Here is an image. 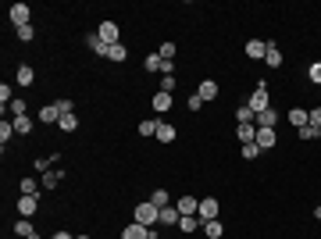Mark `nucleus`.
<instances>
[{
  "label": "nucleus",
  "instance_id": "1",
  "mask_svg": "<svg viewBox=\"0 0 321 239\" xmlns=\"http://www.w3.org/2000/svg\"><path fill=\"white\" fill-rule=\"evenodd\" d=\"M246 107H250L253 114H264V111L271 107V96H268V86H264V82H257V89L246 96Z\"/></svg>",
  "mask_w": 321,
  "mask_h": 239
},
{
  "label": "nucleus",
  "instance_id": "2",
  "mask_svg": "<svg viewBox=\"0 0 321 239\" xmlns=\"http://www.w3.org/2000/svg\"><path fill=\"white\" fill-rule=\"evenodd\" d=\"M132 222H139V225H154V222H161V207H154L150 200L147 204H136V211H132Z\"/></svg>",
  "mask_w": 321,
  "mask_h": 239
},
{
  "label": "nucleus",
  "instance_id": "3",
  "mask_svg": "<svg viewBox=\"0 0 321 239\" xmlns=\"http://www.w3.org/2000/svg\"><path fill=\"white\" fill-rule=\"evenodd\" d=\"M196 214H200V222L207 225V222H214V218L222 214V207H218V200H214V196H207V200H200V207H196Z\"/></svg>",
  "mask_w": 321,
  "mask_h": 239
},
{
  "label": "nucleus",
  "instance_id": "4",
  "mask_svg": "<svg viewBox=\"0 0 321 239\" xmlns=\"http://www.w3.org/2000/svg\"><path fill=\"white\" fill-rule=\"evenodd\" d=\"M96 36H100V39H104L107 47H114V43H118V36H122V29H118V22H100Z\"/></svg>",
  "mask_w": 321,
  "mask_h": 239
},
{
  "label": "nucleus",
  "instance_id": "5",
  "mask_svg": "<svg viewBox=\"0 0 321 239\" xmlns=\"http://www.w3.org/2000/svg\"><path fill=\"white\" fill-rule=\"evenodd\" d=\"M122 239H157V236H154V229H147V225L132 222V225H125V229H122Z\"/></svg>",
  "mask_w": 321,
  "mask_h": 239
},
{
  "label": "nucleus",
  "instance_id": "6",
  "mask_svg": "<svg viewBox=\"0 0 321 239\" xmlns=\"http://www.w3.org/2000/svg\"><path fill=\"white\" fill-rule=\"evenodd\" d=\"M29 18H32V11H29V4H14L11 7V22L22 29V25H29Z\"/></svg>",
  "mask_w": 321,
  "mask_h": 239
},
{
  "label": "nucleus",
  "instance_id": "7",
  "mask_svg": "<svg viewBox=\"0 0 321 239\" xmlns=\"http://www.w3.org/2000/svg\"><path fill=\"white\" fill-rule=\"evenodd\" d=\"M260 150H271L275 143H278V136H275V129H257V140H253Z\"/></svg>",
  "mask_w": 321,
  "mask_h": 239
},
{
  "label": "nucleus",
  "instance_id": "8",
  "mask_svg": "<svg viewBox=\"0 0 321 239\" xmlns=\"http://www.w3.org/2000/svg\"><path fill=\"white\" fill-rule=\"evenodd\" d=\"M36 211H39V196H22V200H18V214H22V218H32Z\"/></svg>",
  "mask_w": 321,
  "mask_h": 239
},
{
  "label": "nucleus",
  "instance_id": "9",
  "mask_svg": "<svg viewBox=\"0 0 321 239\" xmlns=\"http://www.w3.org/2000/svg\"><path fill=\"white\" fill-rule=\"evenodd\" d=\"M264 61H268V68H282V50H278L275 39H268V54H264Z\"/></svg>",
  "mask_w": 321,
  "mask_h": 239
},
{
  "label": "nucleus",
  "instance_id": "10",
  "mask_svg": "<svg viewBox=\"0 0 321 239\" xmlns=\"http://www.w3.org/2000/svg\"><path fill=\"white\" fill-rule=\"evenodd\" d=\"M39 122H43V125H57V122H61V107H57V104H47V107L39 111Z\"/></svg>",
  "mask_w": 321,
  "mask_h": 239
},
{
  "label": "nucleus",
  "instance_id": "11",
  "mask_svg": "<svg viewBox=\"0 0 321 239\" xmlns=\"http://www.w3.org/2000/svg\"><path fill=\"white\" fill-rule=\"evenodd\" d=\"M268 54V39H246V57H264Z\"/></svg>",
  "mask_w": 321,
  "mask_h": 239
},
{
  "label": "nucleus",
  "instance_id": "12",
  "mask_svg": "<svg viewBox=\"0 0 321 239\" xmlns=\"http://www.w3.org/2000/svg\"><path fill=\"white\" fill-rule=\"evenodd\" d=\"M14 236H22V239H39V236H36V229L29 225V218H18V222H14Z\"/></svg>",
  "mask_w": 321,
  "mask_h": 239
},
{
  "label": "nucleus",
  "instance_id": "13",
  "mask_svg": "<svg viewBox=\"0 0 321 239\" xmlns=\"http://www.w3.org/2000/svg\"><path fill=\"white\" fill-rule=\"evenodd\" d=\"M275 122H278V111L275 107H268L264 114H257V129H275Z\"/></svg>",
  "mask_w": 321,
  "mask_h": 239
},
{
  "label": "nucleus",
  "instance_id": "14",
  "mask_svg": "<svg viewBox=\"0 0 321 239\" xmlns=\"http://www.w3.org/2000/svg\"><path fill=\"white\" fill-rule=\"evenodd\" d=\"M196 93H200L204 100H214V96H218V82H214V79H204L200 86H196Z\"/></svg>",
  "mask_w": 321,
  "mask_h": 239
},
{
  "label": "nucleus",
  "instance_id": "15",
  "mask_svg": "<svg viewBox=\"0 0 321 239\" xmlns=\"http://www.w3.org/2000/svg\"><path fill=\"white\" fill-rule=\"evenodd\" d=\"M236 136H239L243 147H246V143H253V140H257V125H236Z\"/></svg>",
  "mask_w": 321,
  "mask_h": 239
},
{
  "label": "nucleus",
  "instance_id": "16",
  "mask_svg": "<svg viewBox=\"0 0 321 239\" xmlns=\"http://www.w3.org/2000/svg\"><path fill=\"white\" fill-rule=\"evenodd\" d=\"M289 122H293L296 129H304V125H311V114H307L304 107H293V111H289Z\"/></svg>",
  "mask_w": 321,
  "mask_h": 239
},
{
  "label": "nucleus",
  "instance_id": "17",
  "mask_svg": "<svg viewBox=\"0 0 321 239\" xmlns=\"http://www.w3.org/2000/svg\"><path fill=\"white\" fill-rule=\"evenodd\" d=\"M61 178H65V168H50V171H43V186H47V189H54Z\"/></svg>",
  "mask_w": 321,
  "mask_h": 239
},
{
  "label": "nucleus",
  "instance_id": "18",
  "mask_svg": "<svg viewBox=\"0 0 321 239\" xmlns=\"http://www.w3.org/2000/svg\"><path fill=\"white\" fill-rule=\"evenodd\" d=\"M196 207H200L196 196H178V214H196Z\"/></svg>",
  "mask_w": 321,
  "mask_h": 239
},
{
  "label": "nucleus",
  "instance_id": "19",
  "mask_svg": "<svg viewBox=\"0 0 321 239\" xmlns=\"http://www.w3.org/2000/svg\"><path fill=\"white\" fill-rule=\"evenodd\" d=\"M178 218H182V214H178V207H171V204H168V207H161V225H178Z\"/></svg>",
  "mask_w": 321,
  "mask_h": 239
},
{
  "label": "nucleus",
  "instance_id": "20",
  "mask_svg": "<svg viewBox=\"0 0 321 239\" xmlns=\"http://www.w3.org/2000/svg\"><path fill=\"white\" fill-rule=\"evenodd\" d=\"M168 107H171V93H164V89H157V93H154V111H161V114H164Z\"/></svg>",
  "mask_w": 321,
  "mask_h": 239
},
{
  "label": "nucleus",
  "instance_id": "21",
  "mask_svg": "<svg viewBox=\"0 0 321 239\" xmlns=\"http://www.w3.org/2000/svg\"><path fill=\"white\" fill-rule=\"evenodd\" d=\"M236 122H239V125H257V114H253L246 104H239V111H236Z\"/></svg>",
  "mask_w": 321,
  "mask_h": 239
},
{
  "label": "nucleus",
  "instance_id": "22",
  "mask_svg": "<svg viewBox=\"0 0 321 239\" xmlns=\"http://www.w3.org/2000/svg\"><path fill=\"white\" fill-rule=\"evenodd\" d=\"M89 50H93L96 57H107V50H111V47H107V43H104V39L93 32V36H89Z\"/></svg>",
  "mask_w": 321,
  "mask_h": 239
},
{
  "label": "nucleus",
  "instance_id": "23",
  "mask_svg": "<svg viewBox=\"0 0 321 239\" xmlns=\"http://www.w3.org/2000/svg\"><path fill=\"white\" fill-rule=\"evenodd\" d=\"M178 229H182V232H196V229H200V218H196V214H182V218H178Z\"/></svg>",
  "mask_w": 321,
  "mask_h": 239
},
{
  "label": "nucleus",
  "instance_id": "24",
  "mask_svg": "<svg viewBox=\"0 0 321 239\" xmlns=\"http://www.w3.org/2000/svg\"><path fill=\"white\" fill-rule=\"evenodd\" d=\"M175 136H178L175 125H168V122H161V125H157V140H161V143H171Z\"/></svg>",
  "mask_w": 321,
  "mask_h": 239
},
{
  "label": "nucleus",
  "instance_id": "25",
  "mask_svg": "<svg viewBox=\"0 0 321 239\" xmlns=\"http://www.w3.org/2000/svg\"><path fill=\"white\" fill-rule=\"evenodd\" d=\"M32 79H36V72L29 65H18V86H32Z\"/></svg>",
  "mask_w": 321,
  "mask_h": 239
},
{
  "label": "nucleus",
  "instance_id": "26",
  "mask_svg": "<svg viewBox=\"0 0 321 239\" xmlns=\"http://www.w3.org/2000/svg\"><path fill=\"white\" fill-rule=\"evenodd\" d=\"M296 136L311 143V140H318V136H321V129H318V125H304V129H296Z\"/></svg>",
  "mask_w": 321,
  "mask_h": 239
},
{
  "label": "nucleus",
  "instance_id": "27",
  "mask_svg": "<svg viewBox=\"0 0 321 239\" xmlns=\"http://www.w3.org/2000/svg\"><path fill=\"white\" fill-rule=\"evenodd\" d=\"M11 136H14V122H7V118H4V122H0V143L7 147V140H11Z\"/></svg>",
  "mask_w": 321,
  "mask_h": 239
},
{
  "label": "nucleus",
  "instance_id": "28",
  "mask_svg": "<svg viewBox=\"0 0 321 239\" xmlns=\"http://www.w3.org/2000/svg\"><path fill=\"white\" fill-rule=\"evenodd\" d=\"M204 232H207L211 239H222V232H225V229H222V222L214 218V222H207V225H204Z\"/></svg>",
  "mask_w": 321,
  "mask_h": 239
},
{
  "label": "nucleus",
  "instance_id": "29",
  "mask_svg": "<svg viewBox=\"0 0 321 239\" xmlns=\"http://www.w3.org/2000/svg\"><path fill=\"white\" fill-rule=\"evenodd\" d=\"M107 57H111V61H125V57H129V50H125L122 43H114V47L107 50Z\"/></svg>",
  "mask_w": 321,
  "mask_h": 239
},
{
  "label": "nucleus",
  "instance_id": "30",
  "mask_svg": "<svg viewBox=\"0 0 321 239\" xmlns=\"http://www.w3.org/2000/svg\"><path fill=\"white\" fill-rule=\"evenodd\" d=\"M57 125H61L65 132H75V129H79V118H75V114H65V118H61Z\"/></svg>",
  "mask_w": 321,
  "mask_h": 239
},
{
  "label": "nucleus",
  "instance_id": "31",
  "mask_svg": "<svg viewBox=\"0 0 321 239\" xmlns=\"http://www.w3.org/2000/svg\"><path fill=\"white\" fill-rule=\"evenodd\" d=\"M18 189H22V196H36V178H22Z\"/></svg>",
  "mask_w": 321,
  "mask_h": 239
},
{
  "label": "nucleus",
  "instance_id": "32",
  "mask_svg": "<svg viewBox=\"0 0 321 239\" xmlns=\"http://www.w3.org/2000/svg\"><path fill=\"white\" fill-rule=\"evenodd\" d=\"M157 125H161V118L157 122H139V136H157Z\"/></svg>",
  "mask_w": 321,
  "mask_h": 239
},
{
  "label": "nucleus",
  "instance_id": "33",
  "mask_svg": "<svg viewBox=\"0 0 321 239\" xmlns=\"http://www.w3.org/2000/svg\"><path fill=\"white\" fill-rule=\"evenodd\" d=\"M239 154H243V157H246V161H253V157H260V154H264V150H260V147H257V143H246V147H243Z\"/></svg>",
  "mask_w": 321,
  "mask_h": 239
},
{
  "label": "nucleus",
  "instance_id": "34",
  "mask_svg": "<svg viewBox=\"0 0 321 239\" xmlns=\"http://www.w3.org/2000/svg\"><path fill=\"white\" fill-rule=\"evenodd\" d=\"M150 204H154V207H168V189H154Z\"/></svg>",
  "mask_w": 321,
  "mask_h": 239
},
{
  "label": "nucleus",
  "instance_id": "35",
  "mask_svg": "<svg viewBox=\"0 0 321 239\" xmlns=\"http://www.w3.org/2000/svg\"><path fill=\"white\" fill-rule=\"evenodd\" d=\"M11 114H14V118H25V100H22V96L11 100Z\"/></svg>",
  "mask_w": 321,
  "mask_h": 239
},
{
  "label": "nucleus",
  "instance_id": "36",
  "mask_svg": "<svg viewBox=\"0 0 321 239\" xmlns=\"http://www.w3.org/2000/svg\"><path fill=\"white\" fill-rule=\"evenodd\" d=\"M14 132H32V118H14Z\"/></svg>",
  "mask_w": 321,
  "mask_h": 239
},
{
  "label": "nucleus",
  "instance_id": "37",
  "mask_svg": "<svg viewBox=\"0 0 321 239\" xmlns=\"http://www.w3.org/2000/svg\"><path fill=\"white\" fill-rule=\"evenodd\" d=\"M57 107H61V118H65V114H75V104H72L68 96H61V100H57Z\"/></svg>",
  "mask_w": 321,
  "mask_h": 239
},
{
  "label": "nucleus",
  "instance_id": "38",
  "mask_svg": "<svg viewBox=\"0 0 321 239\" xmlns=\"http://www.w3.org/2000/svg\"><path fill=\"white\" fill-rule=\"evenodd\" d=\"M164 61H175V43H161V50H157Z\"/></svg>",
  "mask_w": 321,
  "mask_h": 239
},
{
  "label": "nucleus",
  "instance_id": "39",
  "mask_svg": "<svg viewBox=\"0 0 321 239\" xmlns=\"http://www.w3.org/2000/svg\"><path fill=\"white\" fill-rule=\"evenodd\" d=\"M307 79H311V82H318V86H321V61H314V65L307 68Z\"/></svg>",
  "mask_w": 321,
  "mask_h": 239
},
{
  "label": "nucleus",
  "instance_id": "40",
  "mask_svg": "<svg viewBox=\"0 0 321 239\" xmlns=\"http://www.w3.org/2000/svg\"><path fill=\"white\" fill-rule=\"evenodd\" d=\"M32 36H36V29H32V25H22V29H18V39H22V43H29Z\"/></svg>",
  "mask_w": 321,
  "mask_h": 239
},
{
  "label": "nucleus",
  "instance_id": "41",
  "mask_svg": "<svg viewBox=\"0 0 321 239\" xmlns=\"http://www.w3.org/2000/svg\"><path fill=\"white\" fill-rule=\"evenodd\" d=\"M186 104H189V111H200V107H204V96H200V93H193Z\"/></svg>",
  "mask_w": 321,
  "mask_h": 239
},
{
  "label": "nucleus",
  "instance_id": "42",
  "mask_svg": "<svg viewBox=\"0 0 321 239\" xmlns=\"http://www.w3.org/2000/svg\"><path fill=\"white\" fill-rule=\"evenodd\" d=\"M50 164H54V161H50V157H36V171L43 175V171H50Z\"/></svg>",
  "mask_w": 321,
  "mask_h": 239
},
{
  "label": "nucleus",
  "instance_id": "43",
  "mask_svg": "<svg viewBox=\"0 0 321 239\" xmlns=\"http://www.w3.org/2000/svg\"><path fill=\"white\" fill-rule=\"evenodd\" d=\"M161 89L171 93V89H175V75H164V79H161Z\"/></svg>",
  "mask_w": 321,
  "mask_h": 239
},
{
  "label": "nucleus",
  "instance_id": "44",
  "mask_svg": "<svg viewBox=\"0 0 321 239\" xmlns=\"http://www.w3.org/2000/svg\"><path fill=\"white\" fill-rule=\"evenodd\" d=\"M7 100H14V96H11V89H7V82H0V104H7Z\"/></svg>",
  "mask_w": 321,
  "mask_h": 239
},
{
  "label": "nucleus",
  "instance_id": "45",
  "mask_svg": "<svg viewBox=\"0 0 321 239\" xmlns=\"http://www.w3.org/2000/svg\"><path fill=\"white\" fill-rule=\"evenodd\" d=\"M307 114H311V125H318V129H321V107H314V111H307Z\"/></svg>",
  "mask_w": 321,
  "mask_h": 239
},
{
  "label": "nucleus",
  "instance_id": "46",
  "mask_svg": "<svg viewBox=\"0 0 321 239\" xmlns=\"http://www.w3.org/2000/svg\"><path fill=\"white\" fill-rule=\"evenodd\" d=\"M54 239H75V236H72V232H57Z\"/></svg>",
  "mask_w": 321,
  "mask_h": 239
},
{
  "label": "nucleus",
  "instance_id": "47",
  "mask_svg": "<svg viewBox=\"0 0 321 239\" xmlns=\"http://www.w3.org/2000/svg\"><path fill=\"white\" fill-rule=\"evenodd\" d=\"M314 218H318V222H321V207H318V211H314Z\"/></svg>",
  "mask_w": 321,
  "mask_h": 239
},
{
  "label": "nucleus",
  "instance_id": "48",
  "mask_svg": "<svg viewBox=\"0 0 321 239\" xmlns=\"http://www.w3.org/2000/svg\"><path fill=\"white\" fill-rule=\"evenodd\" d=\"M75 239H89V236H75Z\"/></svg>",
  "mask_w": 321,
  "mask_h": 239
}]
</instances>
